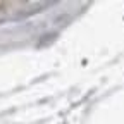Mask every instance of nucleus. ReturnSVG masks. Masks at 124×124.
Instances as JSON below:
<instances>
[{"label":"nucleus","instance_id":"obj_1","mask_svg":"<svg viewBox=\"0 0 124 124\" xmlns=\"http://www.w3.org/2000/svg\"><path fill=\"white\" fill-rule=\"evenodd\" d=\"M14 5H17V4H12V2H0V12H2V10H7L9 7H14Z\"/></svg>","mask_w":124,"mask_h":124}]
</instances>
